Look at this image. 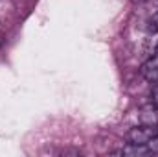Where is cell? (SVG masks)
Masks as SVG:
<instances>
[{"label": "cell", "instance_id": "1", "mask_svg": "<svg viewBox=\"0 0 158 157\" xmlns=\"http://www.w3.org/2000/svg\"><path fill=\"white\" fill-rule=\"evenodd\" d=\"M156 133H158L156 128H153V126H134L125 133V139L131 144H145Z\"/></svg>", "mask_w": 158, "mask_h": 157}, {"label": "cell", "instance_id": "2", "mask_svg": "<svg viewBox=\"0 0 158 157\" xmlns=\"http://www.w3.org/2000/svg\"><path fill=\"white\" fill-rule=\"evenodd\" d=\"M140 74H142V78H145L147 81H151V83L156 81L158 79V56L149 57V59L142 65Z\"/></svg>", "mask_w": 158, "mask_h": 157}, {"label": "cell", "instance_id": "3", "mask_svg": "<svg viewBox=\"0 0 158 157\" xmlns=\"http://www.w3.org/2000/svg\"><path fill=\"white\" fill-rule=\"evenodd\" d=\"M116 155H129V157H138V155H149L147 154V148L145 144H131L127 142L121 150H116L114 152Z\"/></svg>", "mask_w": 158, "mask_h": 157}, {"label": "cell", "instance_id": "4", "mask_svg": "<svg viewBox=\"0 0 158 157\" xmlns=\"http://www.w3.org/2000/svg\"><path fill=\"white\" fill-rule=\"evenodd\" d=\"M145 148H147V154L149 155H156L158 154V133L145 142Z\"/></svg>", "mask_w": 158, "mask_h": 157}, {"label": "cell", "instance_id": "5", "mask_svg": "<svg viewBox=\"0 0 158 157\" xmlns=\"http://www.w3.org/2000/svg\"><path fill=\"white\" fill-rule=\"evenodd\" d=\"M147 32H149V34H156L158 32V11L153 13V15L147 19Z\"/></svg>", "mask_w": 158, "mask_h": 157}, {"label": "cell", "instance_id": "6", "mask_svg": "<svg viewBox=\"0 0 158 157\" xmlns=\"http://www.w3.org/2000/svg\"><path fill=\"white\" fill-rule=\"evenodd\" d=\"M132 4H143V2H147V0H131Z\"/></svg>", "mask_w": 158, "mask_h": 157}, {"label": "cell", "instance_id": "7", "mask_svg": "<svg viewBox=\"0 0 158 157\" xmlns=\"http://www.w3.org/2000/svg\"><path fill=\"white\" fill-rule=\"evenodd\" d=\"M155 56H158V43H156V46H155Z\"/></svg>", "mask_w": 158, "mask_h": 157}, {"label": "cell", "instance_id": "8", "mask_svg": "<svg viewBox=\"0 0 158 157\" xmlns=\"http://www.w3.org/2000/svg\"><path fill=\"white\" fill-rule=\"evenodd\" d=\"M155 89H156V91H158V79H156V81H155Z\"/></svg>", "mask_w": 158, "mask_h": 157}, {"label": "cell", "instance_id": "9", "mask_svg": "<svg viewBox=\"0 0 158 157\" xmlns=\"http://www.w3.org/2000/svg\"><path fill=\"white\" fill-rule=\"evenodd\" d=\"M156 131H158V122H156Z\"/></svg>", "mask_w": 158, "mask_h": 157}]
</instances>
